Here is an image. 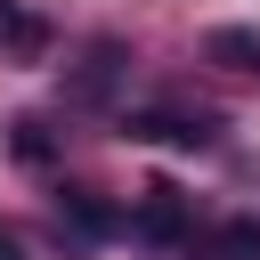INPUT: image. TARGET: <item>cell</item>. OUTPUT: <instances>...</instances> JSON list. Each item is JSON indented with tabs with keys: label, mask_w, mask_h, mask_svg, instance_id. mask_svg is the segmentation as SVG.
<instances>
[{
	"label": "cell",
	"mask_w": 260,
	"mask_h": 260,
	"mask_svg": "<svg viewBox=\"0 0 260 260\" xmlns=\"http://www.w3.org/2000/svg\"><path fill=\"white\" fill-rule=\"evenodd\" d=\"M122 138H138V146H179V154H203V146L219 138V122H211V114H179V106H146V114H122Z\"/></svg>",
	"instance_id": "1"
},
{
	"label": "cell",
	"mask_w": 260,
	"mask_h": 260,
	"mask_svg": "<svg viewBox=\"0 0 260 260\" xmlns=\"http://www.w3.org/2000/svg\"><path fill=\"white\" fill-rule=\"evenodd\" d=\"M130 236H146V244H187V195H179V187H146V195L130 203Z\"/></svg>",
	"instance_id": "2"
},
{
	"label": "cell",
	"mask_w": 260,
	"mask_h": 260,
	"mask_svg": "<svg viewBox=\"0 0 260 260\" xmlns=\"http://www.w3.org/2000/svg\"><path fill=\"white\" fill-rule=\"evenodd\" d=\"M187 260H260V219H219L187 236Z\"/></svg>",
	"instance_id": "3"
},
{
	"label": "cell",
	"mask_w": 260,
	"mask_h": 260,
	"mask_svg": "<svg viewBox=\"0 0 260 260\" xmlns=\"http://www.w3.org/2000/svg\"><path fill=\"white\" fill-rule=\"evenodd\" d=\"M203 57L228 65V73H260V24H211L203 32Z\"/></svg>",
	"instance_id": "4"
},
{
	"label": "cell",
	"mask_w": 260,
	"mask_h": 260,
	"mask_svg": "<svg viewBox=\"0 0 260 260\" xmlns=\"http://www.w3.org/2000/svg\"><path fill=\"white\" fill-rule=\"evenodd\" d=\"M57 211L73 219V236H114V228H122V211H114L106 195H89V187H65V195H57Z\"/></svg>",
	"instance_id": "5"
},
{
	"label": "cell",
	"mask_w": 260,
	"mask_h": 260,
	"mask_svg": "<svg viewBox=\"0 0 260 260\" xmlns=\"http://www.w3.org/2000/svg\"><path fill=\"white\" fill-rule=\"evenodd\" d=\"M114 73H122V49H114V41H98V49H89V65H81V81H73V89H81V98H106V89H114Z\"/></svg>",
	"instance_id": "6"
},
{
	"label": "cell",
	"mask_w": 260,
	"mask_h": 260,
	"mask_svg": "<svg viewBox=\"0 0 260 260\" xmlns=\"http://www.w3.org/2000/svg\"><path fill=\"white\" fill-rule=\"evenodd\" d=\"M0 41L8 49H41V16H24L16 0H0Z\"/></svg>",
	"instance_id": "7"
},
{
	"label": "cell",
	"mask_w": 260,
	"mask_h": 260,
	"mask_svg": "<svg viewBox=\"0 0 260 260\" xmlns=\"http://www.w3.org/2000/svg\"><path fill=\"white\" fill-rule=\"evenodd\" d=\"M8 146H16L24 162H49V138H41V122H8Z\"/></svg>",
	"instance_id": "8"
},
{
	"label": "cell",
	"mask_w": 260,
	"mask_h": 260,
	"mask_svg": "<svg viewBox=\"0 0 260 260\" xmlns=\"http://www.w3.org/2000/svg\"><path fill=\"white\" fill-rule=\"evenodd\" d=\"M0 260H24V252H16V236H0Z\"/></svg>",
	"instance_id": "9"
}]
</instances>
